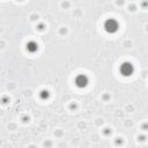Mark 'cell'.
<instances>
[{"label":"cell","instance_id":"obj_1","mask_svg":"<svg viewBox=\"0 0 148 148\" xmlns=\"http://www.w3.org/2000/svg\"><path fill=\"white\" fill-rule=\"evenodd\" d=\"M104 29L109 34H113V32H116L118 30V22L116 20H113V18H110L104 23Z\"/></svg>","mask_w":148,"mask_h":148},{"label":"cell","instance_id":"obj_2","mask_svg":"<svg viewBox=\"0 0 148 148\" xmlns=\"http://www.w3.org/2000/svg\"><path fill=\"white\" fill-rule=\"evenodd\" d=\"M134 68H133V65L131 62H124L121 66H120V72L123 75L125 76H128V75H132Z\"/></svg>","mask_w":148,"mask_h":148},{"label":"cell","instance_id":"obj_3","mask_svg":"<svg viewBox=\"0 0 148 148\" xmlns=\"http://www.w3.org/2000/svg\"><path fill=\"white\" fill-rule=\"evenodd\" d=\"M75 83H76L77 87L83 88V87L87 86V83H88V79H87L86 75H79V76L75 79Z\"/></svg>","mask_w":148,"mask_h":148},{"label":"cell","instance_id":"obj_4","mask_svg":"<svg viewBox=\"0 0 148 148\" xmlns=\"http://www.w3.org/2000/svg\"><path fill=\"white\" fill-rule=\"evenodd\" d=\"M27 50H29L30 52H35L37 50V44L34 43V42H30L27 44Z\"/></svg>","mask_w":148,"mask_h":148}]
</instances>
